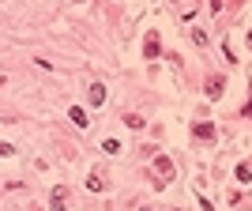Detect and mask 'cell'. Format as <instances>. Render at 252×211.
<instances>
[{
	"label": "cell",
	"instance_id": "277c9868",
	"mask_svg": "<svg viewBox=\"0 0 252 211\" xmlns=\"http://www.w3.org/2000/svg\"><path fill=\"white\" fill-rule=\"evenodd\" d=\"M207 98L211 102L222 98V76H211V79H207Z\"/></svg>",
	"mask_w": 252,
	"mask_h": 211
},
{
	"label": "cell",
	"instance_id": "5b68a950",
	"mask_svg": "<svg viewBox=\"0 0 252 211\" xmlns=\"http://www.w3.org/2000/svg\"><path fill=\"white\" fill-rule=\"evenodd\" d=\"M68 121H75V128H87V125H90V121H87V110H83V106H72V110H68Z\"/></svg>",
	"mask_w": 252,
	"mask_h": 211
},
{
	"label": "cell",
	"instance_id": "8992f818",
	"mask_svg": "<svg viewBox=\"0 0 252 211\" xmlns=\"http://www.w3.org/2000/svg\"><path fill=\"white\" fill-rule=\"evenodd\" d=\"M64 196H68V189H64V185L53 189V204H49V211H68V208H64Z\"/></svg>",
	"mask_w": 252,
	"mask_h": 211
},
{
	"label": "cell",
	"instance_id": "52a82bcc",
	"mask_svg": "<svg viewBox=\"0 0 252 211\" xmlns=\"http://www.w3.org/2000/svg\"><path fill=\"white\" fill-rule=\"evenodd\" d=\"M192 132H196V140H215V125H196Z\"/></svg>",
	"mask_w": 252,
	"mask_h": 211
},
{
	"label": "cell",
	"instance_id": "8fae6325",
	"mask_svg": "<svg viewBox=\"0 0 252 211\" xmlns=\"http://www.w3.org/2000/svg\"><path fill=\"white\" fill-rule=\"evenodd\" d=\"M102 173H90V177H87V189H90V192H102Z\"/></svg>",
	"mask_w": 252,
	"mask_h": 211
},
{
	"label": "cell",
	"instance_id": "3957f363",
	"mask_svg": "<svg viewBox=\"0 0 252 211\" xmlns=\"http://www.w3.org/2000/svg\"><path fill=\"white\" fill-rule=\"evenodd\" d=\"M87 102H90V106H102V102H106V83H90V91H87Z\"/></svg>",
	"mask_w": 252,
	"mask_h": 211
},
{
	"label": "cell",
	"instance_id": "ba28073f",
	"mask_svg": "<svg viewBox=\"0 0 252 211\" xmlns=\"http://www.w3.org/2000/svg\"><path fill=\"white\" fill-rule=\"evenodd\" d=\"M237 181L241 185H252V166H249V162H241V166H237Z\"/></svg>",
	"mask_w": 252,
	"mask_h": 211
},
{
	"label": "cell",
	"instance_id": "7a4b0ae2",
	"mask_svg": "<svg viewBox=\"0 0 252 211\" xmlns=\"http://www.w3.org/2000/svg\"><path fill=\"white\" fill-rule=\"evenodd\" d=\"M143 53H147V60H158V53H162V49H158V30H151V34H147V42H143Z\"/></svg>",
	"mask_w": 252,
	"mask_h": 211
},
{
	"label": "cell",
	"instance_id": "9c48e42d",
	"mask_svg": "<svg viewBox=\"0 0 252 211\" xmlns=\"http://www.w3.org/2000/svg\"><path fill=\"white\" fill-rule=\"evenodd\" d=\"M125 125H128V128H132V132H140V128H143V125H147V121H143L140 113H128V117H125Z\"/></svg>",
	"mask_w": 252,
	"mask_h": 211
},
{
	"label": "cell",
	"instance_id": "6da1fadb",
	"mask_svg": "<svg viewBox=\"0 0 252 211\" xmlns=\"http://www.w3.org/2000/svg\"><path fill=\"white\" fill-rule=\"evenodd\" d=\"M154 173H158L162 181H169V177H173V162H169L166 155H158V158H154Z\"/></svg>",
	"mask_w": 252,
	"mask_h": 211
},
{
	"label": "cell",
	"instance_id": "7c38bea8",
	"mask_svg": "<svg viewBox=\"0 0 252 211\" xmlns=\"http://www.w3.org/2000/svg\"><path fill=\"white\" fill-rule=\"evenodd\" d=\"M241 113H245V117H252V98L245 102V110H241Z\"/></svg>",
	"mask_w": 252,
	"mask_h": 211
},
{
	"label": "cell",
	"instance_id": "30bf717a",
	"mask_svg": "<svg viewBox=\"0 0 252 211\" xmlns=\"http://www.w3.org/2000/svg\"><path fill=\"white\" fill-rule=\"evenodd\" d=\"M102 151L106 155H121V140H102Z\"/></svg>",
	"mask_w": 252,
	"mask_h": 211
},
{
	"label": "cell",
	"instance_id": "4fadbf2b",
	"mask_svg": "<svg viewBox=\"0 0 252 211\" xmlns=\"http://www.w3.org/2000/svg\"><path fill=\"white\" fill-rule=\"evenodd\" d=\"M249 45H252V30H249Z\"/></svg>",
	"mask_w": 252,
	"mask_h": 211
}]
</instances>
